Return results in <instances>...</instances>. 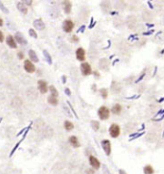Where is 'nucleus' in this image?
Listing matches in <instances>:
<instances>
[{"mask_svg": "<svg viewBox=\"0 0 164 174\" xmlns=\"http://www.w3.org/2000/svg\"><path fill=\"white\" fill-rule=\"evenodd\" d=\"M97 115H98V117L100 118V120H103V121L108 120L109 117H111V109L103 105V106H101L98 109Z\"/></svg>", "mask_w": 164, "mask_h": 174, "instance_id": "obj_1", "label": "nucleus"}, {"mask_svg": "<svg viewBox=\"0 0 164 174\" xmlns=\"http://www.w3.org/2000/svg\"><path fill=\"white\" fill-rule=\"evenodd\" d=\"M121 126L118 123H112L108 128V134L111 139H117L121 135Z\"/></svg>", "mask_w": 164, "mask_h": 174, "instance_id": "obj_2", "label": "nucleus"}, {"mask_svg": "<svg viewBox=\"0 0 164 174\" xmlns=\"http://www.w3.org/2000/svg\"><path fill=\"white\" fill-rule=\"evenodd\" d=\"M80 71H81L82 75L85 76V77L91 75L92 74V72H93L90 64L86 63V62H83V63L81 64V66H80Z\"/></svg>", "mask_w": 164, "mask_h": 174, "instance_id": "obj_3", "label": "nucleus"}, {"mask_svg": "<svg viewBox=\"0 0 164 174\" xmlns=\"http://www.w3.org/2000/svg\"><path fill=\"white\" fill-rule=\"evenodd\" d=\"M101 147L102 149L104 150L105 154L107 156H111V151H112V146H111V142L109 140H101Z\"/></svg>", "mask_w": 164, "mask_h": 174, "instance_id": "obj_4", "label": "nucleus"}, {"mask_svg": "<svg viewBox=\"0 0 164 174\" xmlns=\"http://www.w3.org/2000/svg\"><path fill=\"white\" fill-rule=\"evenodd\" d=\"M88 163L90 165V168H92L95 170H99L101 168V166H102V164L99 161V159L94 155H89L88 156Z\"/></svg>", "mask_w": 164, "mask_h": 174, "instance_id": "obj_5", "label": "nucleus"}, {"mask_svg": "<svg viewBox=\"0 0 164 174\" xmlns=\"http://www.w3.org/2000/svg\"><path fill=\"white\" fill-rule=\"evenodd\" d=\"M122 90H123V87L121 85V83H119L118 81H116V80H113L111 82V92L113 94H119L120 92H122Z\"/></svg>", "mask_w": 164, "mask_h": 174, "instance_id": "obj_6", "label": "nucleus"}, {"mask_svg": "<svg viewBox=\"0 0 164 174\" xmlns=\"http://www.w3.org/2000/svg\"><path fill=\"white\" fill-rule=\"evenodd\" d=\"M26 96L31 100H36L39 96L38 90L34 88V87H29V88L26 90Z\"/></svg>", "mask_w": 164, "mask_h": 174, "instance_id": "obj_7", "label": "nucleus"}, {"mask_svg": "<svg viewBox=\"0 0 164 174\" xmlns=\"http://www.w3.org/2000/svg\"><path fill=\"white\" fill-rule=\"evenodd\" d=\"M98 67L102 70V71H108L109 70V61L106 58H102L99 60V63H98Z\"/></svg>", "mask_w": 164, "mask_h": 174, "instance_id": "obj_8", "label": "nucleus"}, {"mask_svg": "<svg viewBox=\"0 0 164 174\" xmlns=\"http://www.w3.org/2000/svg\"><path fill=\"white\" fill-rule=\"evenodd\" d=\"M38 89L39 92L41 94H45L49 90V87L47 85V82L45 80H39L38 81Z\"/></svg>", "mask_w": 164, "mask_h": 174, "instance_id": "obj_9", "label": "nucleus"}, {"mask_svg": "<svg viewBox=\"0 0 164 174\" xmlns=\"http://www.w3.org/2000/svg\"><path fill=\"white\" fill-rule=\"evenodd\" d=\"M24 70L27 72V73H34L36 71V67L35 64L32 63L30 60H25L24 61Z\"/></svg>", "mask_w": 164, "mask_h": 174, "instance_id": "obj_10", "label": "nucleus"}, {"mask_svg": "<svg viewBox=\"0 0 164 174\" xmlns=\"http://www.w3.org/2000/svg\"><path fill=\"white\" fill-rule=\"evenodd\" d=\"M86 50L83 48V47H79L76 50V59L80 62H85L86 61Z\"/></svg>", "mask_w": 164, "mask_h": 174, "instance_id": "obj_11", "label": "nucleus"}, {"mask_svg": "<svg viewBox=\"0 0 164 174\" xmlns=\"http://www.w3.org/2000/svg\"><path fill=\"white\" fill-rule=\"evenodd\" d=\"M123 112V106L120 103H115L111 108V114L114 115H120Z\"/></svg>", "mask_w": 164, "mask_h": 174, "instance_id": "obj_12", "label": "nucleus"}, {"mask_svg": "<svg viewBox=\"0 0 164 174\" xmlns=\"http://www.w3.org/2000/svg\"><path fill=\"white\" fill-rule=\"evenodd\" d=\"M73 28H74V23L70 19H65L63 23V30L65 33H70L72 32Z\"/></svg>", "mask_w": 164, "mask_h": 174, "instance_id": "obj_13", "label": "nucleus"}, {"mask_svg": "<svg viewBox=\"0 0 164 174\" xmlns=\"http://www.w3.org/2000/svg\"><path fill=\"white\" fill-rule=\"evenodd\" d=\"M42 133H43V136H44V137H46V139H48V140L52 139L53 136H54V130L49 125H45L44 129L42 130Z\"/></svg>", "mask_w": 164, "mask_h": 174, "instance_id": "obj_14", "label": "nucleus"}, {"mask_svg": "<svg viewBox=\"0 0 164 174\" xmlns=\"http://www.w3.org/2000/svg\"><path fill=\"white\" fill-rule=\"evenodd\" d=\"M14 38V39H16V42L17 43H19V44H21V45H26L28 43L27 39L24 38V36L21 34L20 32H16Z\"/></svg>", "mask_w": 164, "mask_h": 174, "instance_id": "obj_15", "label": "nucleus"}, {"mask_svg": "<svg viewBox=\"0 0 164 174\" xmlns=\"http://www.w3.org/2000/svg\"><path fill=\"white\" fill-rule=\"evenodd\" d=\"M68 142L73 148H79L80 146H81V143H80L79 139L76 136H70L69 137Z\"/></svg>", "mask_w": 164, "mask_h": 174, "instance_id": "obj_16", "label": "nucleus"}, {"mask_svg": "<svg viewBox=\"0 0 164 174\" xmlns=\"http://www.w3.org/2000/svg\"><path fill=\"white\" fill-rule=\"evenodd\" d=\"M22 104H23V101H22V99H21L19 96L14 97L13 100H12V102H11V105H12V107L14 109H19L21 106H22Z\"/></svg>", "mask_w": 164, "mask_h": 174, "instance_id": "obj_17", "label": "nucleus"}, {"mask_svg": "<svg viewBox=\"0 0 164 174\" xmlns=\"http://www.w3.org/2000/svg\"><path fill=\"white\" fill-rule=\"evenodd\" d=\"M6 43H7V45H8L10 48H12V49H16L17 47L16 39H14V38L13 37V36H11V35H9L8 37H7Z\"/></svg>", "mask_w": 164, "mask_h": 174, "instance_id": "obj_18", "label": "nucleus"}, {"mask_svg": "<svg viewBox=\"0 0 164 174\" xmlns=\"http://www.w3.org/2000/svg\"><path fill=\"white\" fill-rule=\"evenodd\" d=\"M33 25H34V27L39 31L44 30L45 29V24L41 19H36L34 22H33Z\"/></svg>", "mask_w": 164, "mask_h": 174, "instance_id": "obj_19", "label": "nucleus"}, {"mask_svg": "<svg viewBox=\"0 0 164 174\" xmlns=\"http://www.w3.org/2000/svg\"><path fill=\"white\" fill-rule=\"evenodd\" d=\"M63 8L64 13L68 14L71 13V9H72V5H71V2L69 1V0H63Z\"/></svg>", "mask_w": 164, "mask_h": 174, "instance_id": "obj_20", "label": "nucleus"}, {"mask_svg": "<svg viewBox=\"0 0 164 174\" xmlns=\"http://www.w3.org/2000/svg\"><path fill=\"white\" fill-rule=\"evenodd\" d=\"M28 55H29V58H30V61L32 62V63H39V57L38 55H36V53L35 52V50L33 49H30L28 51Z\"/></svg>", "mask_w": 164, "mask_h": 174, "instance_id": "obj_21", "label": "nucleus"}, {"mask_svg": "<svg viewBox=\"0 0 164 174\" xmlns=\"http://www.w3.org/2000/svg\"><path fill=\"white\" fill-rule=\"evenodd\" d=\"M143 174H155V170L154 168V166H153L152 165L148 164V165H145L143 166Z\"/></svg>", "mask_w": 164, "mask_h": 174, "instance_id": "obj_22", "label": "nucleus"}, {"mask_svg": "<svg viewBox=\"0 0 164 174\" xmlns=\"http://www.w3.org/2000/svg\"><path fill=\"white\" fill-rule=\"evenodd\" d=\"M16 7H17V10L19 11L20 13H22L23 14H26L28 13V9H27L26 5H24L22 2H17Z\"/></svg>", "mask_w": 164, "mask_h": 174, "instance_id": "obj_23", "label": "nucleus"}, {"mask_svg": "<svg viewBox=\"0 0 164 174\" xmlns=\"http://www.w3.org/2000/svg\"><path fill=\"white\" fill-rule=\"evenodd\" d=\"M47 102H48L50 105H52V106H58L59 100H58L57 97H55L53 95H49L48 98H47Z\"/></svg>", "mask_w": 164, "mask_h": 174, "instance_id": "obj_24", "label": "nucleus"}, {"mask_svg": "<svg viewBox=\"0 0 164 174\" xmlns=\"http://www.w3.org/2000/svg\"><path fill=\"white\" fill-rule=\"evenodd\" d=\"M99 93H100V96L103 98L104 100L106 99H108V90L107 88H101L99 90Z\"/></svg>", "mask_w": 164, "mask_h": 174, "instance_id": "obj_25", "label": "nucleus"}, {"mask_svg": "<svg viewBox=\"0 0 164 174\" xmlns=\"http://www.w3.org/2000/svg\"><path fill=\"white\" fill-rule=\"evenodd\" d=\"M90 126H91V128L93 129V131L98 132L99 131V129H100V122L98 120H91L90 121Z\"/></svg>", "mask_w": 164, "mask_h": 174, "instance_id": "obj_26", "label": "nucleus"}, {"mask_svg": "<svg viewBox=\"0 0 164 174\" xmlns=\"http://www.w3.org/2000/svg\"><path fill=\"white\" fill-rule=\"evenodd\" d=\"M63 126H64V129L66 130L67 132L72 131V130L74 129V124L69 120H65L64 123H63Z\"/></svg>", "mask_w": 164, "mask_h": 174, "instance_id": "obj_27", "label": "nucleus"}, {"mask_svg": "<svg viewBox=\"0 0 164 174\" xmlns=\"http://www.w3.org/2000/svg\"><path fill=\"white\" fill-rule=\"evenodd\" d=\"M42 53H43V56H44L45 60H46V62H47V64H52V63H53L52 57H51V55L49 54V52L47 51V50H43Z\"/></svg>", "mask_w": 164, "mask_h": 174, "instance_id": "obj_28", "label": "nucleus"}, {"mask_svg": "<svg viewBox=\"0 0 164 174\" xmlns=\"http://www.w3.org/2000/svg\"><path fill=\"white\" fill-rule=\"evenodd\" d=\"M52 169H53L54 172L61 171V170L63 169V163H57V164H55V165L53 166Z\"/></svg>", "mask_w": 164, "mask_h": 174, "instance_id": "obj_29", "label": "nucleus"}, {"mask_svg": "<svg viewBox=\"0 0 164 174\" xmlns=\"http://www.w3.org/2000/svg\"><path fill=\"white\" fill-rule=\"evenodd\" d=\"M22 141H23V140H21V139H20L19 140H18V141H17V142H16V145L14 146V148H13V149H12V151H11V153H10V155H9V157H12V156H13V155L14 154V152H16V151L17 150V148L19 147V145H20V144H21V142H22Z\"/></svg>", "mask_w": 164, "mask_h": 174, "instance_id": "obj_30", "label": "nucleus"}, {"mask_svg": "<svg viewBox=\"0 0 164 174\" xmlns=\"http://www.w3.org/2000/svg\"><path fill=\"white\" fill-rule=\"evenodd\" d=\"M49 90H50V92H51V95H53L55 97L59 96V92H58L57 89L55 88L53 85L52 86H49Z\"/></svg>", "mask_w": 164, "mask_h": 174, "instance_id": "obj_31", "label": "nucleus"}, {"mask_svg": "<svg viewBox=\"0 0 164 174\" xmlns=\"http://www.w3.org/2000/svg\"><path fill=\"white\" fill-rule=\"evenodd\" d=\"M63 112H64L65 114H66L67 117H73L72 112H71L70 109H69L68 106H65V105H63Z\"/></svg>", "mask_w": 164, "mask_h": 174, "instance_id": "obj_32", "label": "nucleus"}, {"mask_svg": "<svg viewBox=\"0 0 164 174\" xmlns=\"http://www.w3.org/2000/svg\"><path fill=\"white\" fill-rule=\"evenodd\" d=\"M14 133H16V128L13 127V126H9V127L7 128V135L11 137L14 135Z\"/></svg>", "mask_w": 164, "mask_h": 174, "instance_id": "obj_33", "label": "nucleus"}, {"mask_svg": "<svg viewBox=\"0 0 164 174\" xmlns=\"http://www.w3.org/2000/svg\"><path fill=\"white\" fill-rule=\"evenodd\" d=\"M0 10H1L4 14H9V10H8V8H7V7H6L4 4H3V2L1 1V0H0Z\"/></svg>", "mask_w": 164, "mask_h": 174, "instance_id": "obj_34", "label": "nucleus"}, {"mask_svg": "<svg viewBox=\"0 0 164 174\" xmlns=\"http://www.w3.org/2000/svg\"><path fill=\"white\" fill-rule=\"evenodd\" d=\"M66 102H67V106L69 107V109H70L71 112H72V114L75 115V117H76V118H79V117H78L77 113H76V111L74 110V108H73V106H72V104H71L70 102H69V101H66Z\"/></svg>", "mask_w": 164, "mask_h": 174, "instance_id": "obj_35", "label": "nucleus"}, {"mask_svg": "<svg viewBox=\"0 0 164 174\" xmlns=\"http://www.w3.org/2000/svg\"><path fill=\"white\" fill-rule=\"evenodd\" d=\"M102 170H103V174H111V172L109 171L108 168L106 165H102Z\"/></svg>", "mask_w": 164, "mask_h": 174, "instance_id": "obj_36", "label": "nucleus"}, {"mask_svg": "<svg viewBox=\"0 0 164 174\" xmlns=\"http://www.w3.org/2000/svg\"><path fill=\"white\" fill-rule=\"evenodd\" d=\"M95 169H93L92 168H86L85 170V173L86 174H95Z\"/></svg>", "mask_w": 164, "mask_h": 174, "instance_id": "obj_37", "label": "nucleus"}, {"mask_svg": "<svg viewBox=\"0 0 164 174\" xmlns=\"http://www.w3.org/2000/svg\"><path fill=\"white\" fill-rule=\"evenodd\" d=\"M29 35H30L31 37L34 38V39L38 38V34L36 33V31L34 30V29H30V30H29Z\"/></svg>", "mask_w": 164, "mask_h": 174, "instance_id": "obj_38", "label": "nucleus"}, {"mask_svg": "<svg viewBox=\"0 0 164 174\" xmlns=\"http://www.w3.org/2000/svg\"><path fill=\"white\" fill-rule=\"evenodd\" d=\"M21 1H22L23 4L26 6H31L33 3V0H21Z\"/></svg>", "mask_w": 164, "mask_h": 174, "instance_id": "obj_39", "label": "nucleus"}, {"mask_svg": "<svg viewBox=\"0 0 164 174\" xmlns=\"http://www.w3.org/2000/svg\"><path fill=\"white\" fill-rule=\"evenodd\" d=\"M92 74L94 75V77H95L96 79H100V78H101V75H100V73H99V71L94 70V71L92 72Z\"/></svg>", "mask_w": 164, "mask_h": 174, "instance_id": "obj_40", "label": "nucleus"}, {"mask_svg": "<svg viewBox=\"0 0 164 174\" xmlns=\"http://www.w3.org/2000/svg\"><path fill=\"white\" fill-rule=\"evenodd\" d=\"M17 56H18V59H19V60H23L24 59V53L23 52L19 51L17 53Z\"/></svg>", "mask_w": 164, "mask_h": 174, "instance_id": "obj_41", "label": "nucleus"}, {"mask_svg": "<svg viewBox=\"0 0 164 174\" xmlns=\"http://www.w3.org/2000/svg\"><path fill=\"white\" fill-rule=\"evenodd\" d=\"M26 129H27V127H25V128H23V129H21V130H20V132L16 134V137H19V136H21V135H23L24 132L26 131Z\"/></svg>", "mask_w": 164, "mask_h": 174, "instance_id": "obj_42", "label": "nucleus"}, {"mask_svg": "<svg viewBox=\"0 0 164 174\" xmlns=\"http://www.w3.org/2000/svg\"><path fill=\"white\" fill-rule=\"evenodd\" d=\"M71 41H72L73 42H79V38H78L76 35H74V36H73V37L71 38Z\"/></svg>", "mask_w": 164, "mask_h": 174, "instance_id": "obj_43", "label": "nucleus"}, {"mask_svg": "<svg viewBox=\"0 0 164 174\" xmlns=\"http://www.w3.org/2000/svg\"><path fill=\"white\" fill-rule=\"evenodd\" d=\"M71 70H72V71H71V75H73V73H74V71L76 70V68H75V67H72V68H71ZM72 78H73V80H75V79H77V78H78V76H76V75H75V76H73Z\"/></svg>", "mask_w": 164, "mask_h": 174, "instance_id": "obj_44", "label": "nucleus"}, {"mask_svg": "<svg viewBox=\"0 0 164 174\" xmlns=\"http://www.w3.org/2000/svg\"><path fill=\"white\" fill-rule=\"evenodd\" d=\"M64 92H65V94H66V95H68V96L71 95V90H69L68 88H66V89L64 90Z\"/></svg>", "mask_w": 164, "mask_h": 174, "instance_id": "obj_45", "label": "nucleus"}, {"mask_svg": "<svg viewBox=\"0 0 164 174\" xmlns=\"http://www.w3.org/2000/svg\"><path fill=\"white\" fill-rule=\"evenodd\" d=\"M118 174H128V173H127V171L125 169L120 168V169H118Z\"/></svg>", "mask_w": 164, "mask_h": 174, "instance_id": "obj_46", "label": "nucleus"}, {"mask_svg": "<svg viewBox=\"0 0 164 174\" xmlns=\"http://www.w3.org/2000/svg\"><path fill=\"white\" fill-rule=\"evenodd\" d=\"M3 41H4V35H3L2 32L0 31V42H2Z\"/></svg>", "mask_w": 164, "mask_h": 174, "instance_id": "obj_47", "label": "nucleus"}, {"mask_svg": "<svg viewBox=\"0 0 164 174\" xmlns=\"http://www.w3.org/2000/svg\"><path fill=\"white\" fill-rule=\"evenodd\" d=\"M85 28H86V26H85V25H83V26L77 31V33H79V32H83V30H85Z\"/></svg>", "mask_w": 164, "mask_h": 174, "instance_id": "obj_48", "label": "nucleus"}, {"mask_svg": "<svg viewBox=\"0 0 164 174\" xmlns=\"http://www.w3.org/2000/svg\"><path fill=\"white\" fill-rule=\"evenodd\" d=\"M61 78H63V84H65V82H66V76L63 75V77H61Z\"/></svg>", "mask_w": 164, "mask_h": 174, "instance_id": "obj_49", "label": "nucleus"}, {"mask_svg": "<svg viewBox=\"0 0 164 174\" xmlns=\"http://www.w3.org/2000/svg\"><path fill=\"white\" fill-rule=\"evenodd\" d=\"M1 26H3V20L0 19V27H1Z\"/></svg>", "mask_w": 164, "mask_h": 174, "instance_id": "obj_50", "label": "nucleus"}, {"mask_svg": "<svg viewBox=\"0 0 164 174\" xmlns=\"http://www.w3.org/2000/svg\"><path fill=\"white\" fill-rule=\"evenodd\" d=\"M2 120H3V117H0V123H1Z\"/></svg>", "mask_w": 164, "mask_h": 174, "instance_id": "obj_51", "label": "nucleus"}]
</instances>
